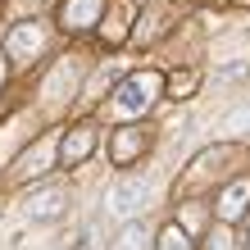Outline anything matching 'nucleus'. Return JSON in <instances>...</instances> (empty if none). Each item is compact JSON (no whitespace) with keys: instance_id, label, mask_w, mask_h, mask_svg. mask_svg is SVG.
Returning a JSON list of instances; mask_svg holds the SVG:
<instances>
[{"instance_id":"obj_10","label":"nucleus","mask_w":250,"mask_h":250,"mask_svg":"<svg viewBox=\"0 0 250 250\" xmlns=\"http://www.w3.org/2000/svg\"><path fill=\"white\" fill-rule=\"evenodd\" d=\"M200 86V78L191 68H178V73H168L164 78V91H168V100H191V91Z\"/></svg>"},{"instance_id":"obj_8","label":"nucleus","mask_w":250,"mask_h":250,"mask_svg":"<svg viewBox=\"0 0 250 250\" xmlns=\"http://www.w3.org/2000/svg\"><path fill=\"white\" fill-rule=\"evenodd\" d=\"M50 164H55V141L37 137V141L19 155V159H14V178H23V182H27V178H41Z\"/></svg>"},{"instance_id":"obj_4","label":"nucleus","mask_w":250,"mask_h":250,"mask_svg":"<svg viewBox=\"0 0 250 250\" xmlns=\"http://www.w3.org/2000/svg\"><path fill=\"white\" fill-rule=\"evenodd\" d=\"M146 150H150V132L137 127V123H127V127H119V132L109 137V159H114V168H132Z\"/></svg>"},{"instance_id":"obj_14","label":"nucleus","mask_w":250,"mask_h":250,"mask_svg":"<svg viewBox=\"0 0 250 250\" xmlns=\"http://www.w3.org/2000/svg\"><path fill=\"white\" fill-rule=\"evenodd\" d=\"M0 78H5V68H0Z\"/></svg>"},{"instance_id":"obj_11","label":"nucleus","mask_w":250,"mask_h":250,"mask_svg":"<svg viewBox=\"0 0 250 250\" xmlns=\"http://www.w3.org/2000/svg\"><path fill=\"white\" fill-rule=\"evenodd\" d=\"M155 250H191V237L178 228V223H168L164 232H159V241H155Z\"/></svg>"},{"instance_id":"obj_9","label":"nucleus","mask_w":250,"mask_h":250,"mask_svg":"<svg viewBox=\"0 0 250 250\" xmlns=\"http://www.w3.org/2000/svg\"><path fill=\"white\" fill-rule=\"evenodd\" d=\"M105 9V0H64V27H91L96 14Z\"/></svg>"},{"instance_id":"obj_3","label":"nucleus","mask_w":250,"mask_h":250,"mask_svg":"<svg viewBox=\"0 0 250 250\" xmlns=\"http://www.w3.org/2000/svg\"><path fill=\"white\" fill-rule=\"evenodd\" d=\"M5 50H9V60L14 64H32L41 50H46V27H41L37 19H27V23H14L9 27V37H5Z\"/></svg>"},{"instance_id":"obj_13","label":"nucleus","mask_w":250,"mask_h":250,"mask_svg":"<svg viewBox=\"0 0 250 250\" xmlns=\"http://www.w3.org/2000/svg\"><path fill=\"white\" fill-rule=\"evenodd\" d=\"M223 132H250V105H237V109H228V119H223Z\"/></svg>"},{"instance_id":"obj_7","label":"nucleus","mask_w":250,"mask_h":250,"mask_svg":"<svg viewBox=\"0 0 250 250\" xmlns=\"http://www.w3.org/2000/svg\"><path fill=\"white\" fill-rule=\"evenodd\" d=\"M246 209H250V178H232L223 191H218L214 214L223 218V223H237V218H246Z\"/></svg>"},{"instance_id":"obj_12","label":"nucleus","mask_w":250,"mask_h":250,"mask_svg":"<svg viewBox=\"0 0 250 250\" xmlns=\"http://www.w3.org/2000/svg\"><path fill=\"white\" fill-rule=\"evenodd\" d=\"M114 250H146V223H127L119 232V246Z\"/></svg>"},{"instance_id":"obj_5","label":"nucleus","mask_w":250,"mask_h":250,"mask_svg":"<svg viewBox=\"0 0 250 250\" xmlns=\"http://www.w3.org/2000/svg\"><path fill=\"white\" fill-rule=\"evenodd\" d=\"M91 150H96V127L91 123H73L64 132L60 150H55V164H60V168H78V164L91 159Z\"/></svg>"},{"instance_id":"obj_6","label":"nucleus","mask_w":250,"mask_h":250,"mask_svg":"<svg viewBox=\"0 0 250 250\" xmlns=\"http://www.w3.org/2000/svg\"><path fill=\"white\" fill-rule=\"evenodd\" d=\"M27 218L32 223H55V218H64L68 209V191L60 182H50V187H37V191H27Z\"/></svg>"},{"instance_id":"obj_1","label":"nucleus","mask_w":250,"mask_h":250,"mask_svg":"<svg viewBox=\"0 0 250 250\" xmlns=\"http://www.w3.org/2000/svg\"><path fill=\"white\" fill-rule=\"evenodd\" d=\"M150 200H155V187H150L146 173H123V178L109 187V214L114 218H137Z\"/></svg>"},{"instance_id":"obj_2","label":"nucleus","mask_w":250,"mask_h":250,"mask_svg":"<svg viewBox=\"0 0 250 250\" xmlns=\"http://www.w3.org/2000/svg\"><path fill=\"white\" fill-rule=\"evenodd\" d=\"M155 91H164V78H159V73H137V78H123L119 91H114V109H119L123 119H137V114L150 109Z\"/></svg>"}]
</instances>
